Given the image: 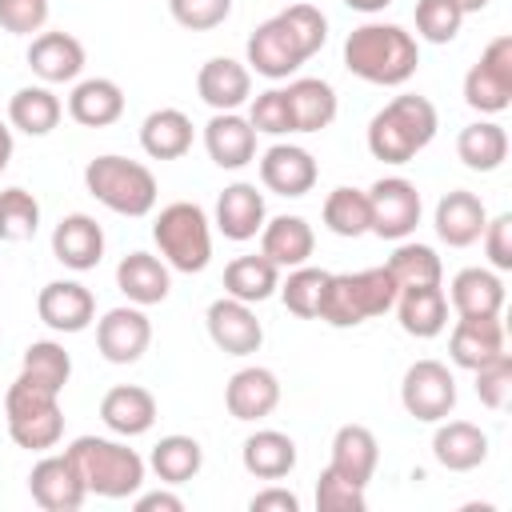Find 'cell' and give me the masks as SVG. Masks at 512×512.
<instances>
[{
  "label": "cell",
  "instance_id": "ee69618b",
  "mask_svg": "<svg viewBox=\"0 0 512 512\" xmlns=\"http://www.w3.org/2000/svg\"><path fill=\"white\" fill-rule=\"evenodd\" d=\"M40 228V204L32 192L24 188H4L0 192V240L8 244H20V240H32Z\"/></svg>",
  "mask_w": 512,
  "mask_h": 512
},
{
  "label": "cell",
  "instance_id": "4fadbf2b",
  "mask_svg": "<svg viewBox=\"0 0 512 512\" xmlns=\"http://www.w3.org/2000/svg\"><path fill=\"white\" fill-rule=\"evenodd\" d=\"M204 324H208L212 344H216L224 356H252V352H260V344H264V324L256 320L252 304H244V300H236V296L212 300L208 312H204Z\"/></svg>",
  "mask_w": 512,
  "mask_h": 512
},
{
  "label": "cell",
  "instance_id": "f907efd6",
  "mask_svg": "<svg viewBox=\"0 0 512 512\" xmlns=\"http://www.w3.org/2000/svg\"><path fill=\"white\" fill-rule=\"evenodd\" d=\"M280 20L292 28V36L304 44V52L308 56H316L320 48H324V40H328V16L316 8V4H288L284 12H280Z\"/></svg>",
  "mask_w": 512,
  "mask_h": 512
},
{
  "label": "cell",
  "instance_id": "cb8c5ba5",
  "mask_svg": "<svg viewBox=\"0 0 512 512\" xmlns=\"http://www.w3.org/2000/svg\"><path fill=\"white\" fill-rule=\"evenodd\" d=\"M264 220H268V208H264V192H256V184L236 180L216 196V228L228 240L244 244V240L260 236Z\"/></svg>",
  "mask_w": 512,
  "mask_h": 512
},
{
  "label": "cell",
  "instance_id": "7402d4cb",
  "mask_svg": "<svg viewBox=\"0 0 512 512\" xmlns=\"http://www.w3.org/2000/svg\"><path fill=\"white\" fill-rule=\"evenodd\" d=\"M52 256L72 272L96 268L104 260V228L88 212H68L52 228Z\"/></svg>",
  "mask_w": 512,
  "mask_h": 512
},
{
  "label": "cell",
  "instance_id": "3957f363",
  "mask_svg": "<svg viewBox=\"0 0 512 512\" xmlns=\"http://www.w3.org/2000/svg\"><path fill=\"white\" fill-rule=\"evenodd\" d=\"M68 460L76 464L88 496H104V500H128L144 488V456L120 440L108 436H76L68 448Z\"/></svg>",
  "mask_w": 512,
  "mask_h": 512
},
{
  "label": "cell",
  "instance_id": "44dd1931",
  "mask_svg": "<svg viewBox=\"0 0 512 512\" xmlns=\"http://www.w3.org/2000/svg\"><path fill=\"white\" fill-rule=\"evenodd\" d=\"M204 148L216 168L236 172L256 160V128L240 112H212V120L204 124Z\"/></svg>",
  "mask_w": 512,
  "mask_h": 512
},
{
  "label": "cell",
  "instance_id": "7a4b0ae2",
  "mask_svg": "<svg viewBox=\"0 0 512 512\" xmlns=\"http://www.w3.org/2000/svg\"><path fill=\"white\" fill-rule=\"evenodd\" d=\"M436 128L440 116L428 96H396L368 120V152L384 164H408L432 144Z\"/></svg>",
  "mask_w": 512,
  "mask_h": 512
},
{
  "label": "cell",
  "instance_id": "ab89813d",
  "mask_svg": "<svg viewBox=\"0 0 512 512\" xmlns=\"http://www.w3.org/2000/svg\"><path fill=\"white\" fill-rule=\"evenodd\" d=\"M320 216H324V228L332 232V236H344V240H356V236H364L368 228H372V208H368V192H360V188H332L328 196H324V208H320Z\"/></svg>",
  "mask_w": 512,
  "mask_h": 512
},
{
  "label": "cell",
  "instance_id": "7bdbcfd3",
  "mask_svg": "<svg viewBox=\"0 0 512 512\" xmlns=\"http://www.w3.org/2000/svg\"><path fill=\"white\" fill-rule=\"evenodd\" d=\"M20 372L32 376V380H40V384H48L52 392H64V384H68V376H72V356H68L64 344H56V340H32V344L24 348Z\"/></svg>",
  "mask_w": 512,
  "mask_h": 512
},
{
  "label": "cell",
  "instance_id": "681fc988",
  "mask_svg": "<svg viewBox=\"0 0 512 512\" xmlns=\"http://www.w3.org/2000/svg\"><path fill=\"white\" fill-rule=\"evenodd\" d=\"M168 12L188 32H212L232 16V0H168Z\"/></svg>",
  "mask_w": 512,
  "mask_h": 512
},
{
  "label": "cell",
  "instance_id": "7dc6e473",
  "mask_svg": "<svg viewBox=\"0 0 512 512\" xmlns=\"http://www.w3.org/2000/svg\"><path fill=\"white\" fill-rule=\"evenodd\" d=\"M472 372H476V396H480V404L492 408V412H504L508 400H512V356L500 352V356L484 360Z\"/></svg>",
  "mask_w": 512,
  "mask_h": 512
},
{
  "label": "cell",
  "instance_id": "d4e9b609",
  "mask_svg": "<svg viewBox=\"0 0 512 512\" xmlns=\"http://www.w3.org/2000/svg\"><path fill=\"white\" fill-rule=\"evenodd\" d=\"M100 420L108 432H116L124 440L144 436L156 424V396L140 384H116L100 400Z\"/></svg>",
  "mask_w": 512,
  "mask_h": 512
},
{
  "label": "cell",
  "instance_id": "8d00e7d4",
  "mask_svg": "<svg viewBox=\"0 0 512 512\" xmlns=\"http://www.w3.org/2000/svg\"><path fill=\"white\" fill-rule=\"evenodd\" d=\"M276 288H280V268L264 252L236 256L224 268V296H236L244 304H264L268 296H276Z\"/></svg>",
  "mask_w": 512,
  "mask_h": 512
},
{
  "label": "cell",
  "instance_id": "9c48e42d",
  "mask_svg": "<svg viewBox=\"0 0 512 512\" xmlns=\"http://www.w3.org/2000/svg\"><path fill=\"white\" fill-rule=\"evenodd\" d=\"M400 404L412 420L436 424L456 408V376L440 360H416L400 380Z\"/></svg>",
  "mask_w": 512,
  "mask_h": 512
},
{
  "label": "cell",
  "instance_id": "603a6c76",
  "mask_svg": "<svg viewBox=\"0 0 512 512\" xmlns=\"http://www.w3.org/2000/svg\"><path fill=\"white\" fill-rule=\"evenodd\" d=\"M432 456L448 472H472L488 460V436L472 420H436L432 432Z\"/></svg>",
  "mask_w": 512,
  "mask_h": 512
},
{
  "label": "cell",
  "instance_id": "5bb4252c",
  "mask_svg": "<svg viewBox=\"0 0 512 512\" xmlns=\"http://www.w3.org/2000/svg\"><path fill=\"white\" fill-rule=\"evenodd\" d=\"M28 492L44 512H76L88 500V488L76 472V464L64 456H40L28 472Z\"/></svg>",
  "mask_w": 512,
  "mask_h": 512
},
{
  "label": "cell",
  "instance_id": "680465c9",
  "mask_svg": "<svg viewBox=\"0 0 512 512\" xmlns=\"http://www.w3.org/2000/svg\"><path fill=\"white\" fill-rule=\"evenodd\" d=\"M452 4H456V8L464 12V16H472V12H484V8L492 4V0H452Z\"/></svg>",
  "mask_w": 512,
  "mask_h": 512
},
{
  "label": "cell",
  "instance_id": "5b68a950",
  "mask_svg": "<svg viewBox=\"0 0 512 512\" xmlns=\"http://www.w3.org/2000/svg\"><path fill=\"white\" fill-rule=\"evenodd\" d=\"M4 424L12 444L28 448V452H48L60 444L64 436V408H60V392H52L48 384L32 380V376H16L4 392Z\"/></svg>",
  "mask_w": 512,
  "mask_h": 512
},
{
  "label": "cell",
  "instance_id": "f5cc1de1",
  "mask_svg": "<svg viewBox=\"0 0 512 512\" xmlns=\"http://www.w3.org/2000/svg\"><path fill=\"white\" fill-rule=\"evenodd\" d=\"M480 240H484V256H488V264H492L496 272H508V268H512V212L492 216V220L484 224Z\"/></svg>",
  "mask_w": 512,
  "mask_h": 512
},
{
  "label": "cell",
  "instance_id": "11a10c76",
  "mask_svg": "<svg viewBox=\"0 0 512 512\" xmlns=\"http://www.w3.org/2000/svg\"><path fill=\"white\" fill-rule=\"evenodd\" d=\"M136 512H184V500L168 488L156 492H136Z\"/></svg>",
  "mask_w": 512,
  "mask_h": 512
},
{
  "label": "cell",
  "instance_id": "f546056e",
  "mask_svg": "<svg viewBox=\"0 0 512 512\" xmlns=\"http://www.w3.org/2000/svg\"><path fill=\"white\" fill-rule=\"evenodd\" d=\"M316 248V232L304 216H272L260 228V252L276 264V268H300L308 264Z\"/></svg>",
  "mask_w": 512,
  "mask_h": 512
},
{
  "label": "cell",
  "instance_id": "bcb514c9",
  "mask_svg": "<svg viewBox=\"0 0 512 512\" xmlns=\"http://www.w3.org/2000/svg\"><path fill=\"white\" fill-rule=\"evenodd\" d=\"M464 24V12L452 0H416V32L428 44H452Z\"/></svg>",
  "mask_w": 512,
  "mask_h": 512
},
{
  "label": "cell",
  "instance_id": "f1b7e54d",
  "mask_svg": "<svg viewBox=\"0 0 512 512\" xmlns=\"http://www.w3.org/2000/svg\"><path fill=\"white\" fill-rule=\"evenodd\" d=\"M68 116L84 128H108L124 116V88L108 76L76 80V88L68 92Z\"/></svg>",
  "mask_w": 512,
  "mask_h": 512
},
{
  "label": "cell",
  "instance_id": "ba28073f",
  "mask_svg": "<svg viewBox=\"0 0 512 512\" xmlns=\"http://www.w3.org/2000/svg\"><path fill=\"white\" fill-rule=\"evenodd\" d=\"M464 104L484 116H500L512 104V36L500 32L484 44L480 60L464 76Z\"/></svg>",
  "mask_w": 512,
  "mask_h": 512
},
{
  "label": "cell",
  "instance_id": "ac0fdd59",
  "mask_svg": "<svg viewBox=\"0 0 512 512\" xmlns=\"http://www.w3.org/2000/svg\"><path fill=\"white\" fill-rule=\"evenodd\" d=\"M196 92L212 112H236L252 100V72L232 56H212L196 72Z\"/></svg>",
  "mask_w": 512,
  "mask_h": 512
},
{
  "label": "cell",
  "instance_id": "60d3db41",
  "mask_svg": "<svg viewBox=\"0 0 512 512\" xmlns=\"http://www.w3.org/2000/svg\"><path fill=\"white\" fill-rule=\"evenodd\" d=\"M396 280V288H420V284H440L444 264L436 256V248L420 244V240H396V252L384 264Z\"/></svg>",
  "mask_w": 512,
  "mask_h": 512
},
{
  "label": "cell",
  "instance_id": "9f6ffc18",
  "mask_svg": "<svg viewBox=\"0 0 512 512\" xmlns=\"http://www.w3.org/2000/svg\"><path fill=\"white\" fill-rule=\"evenodd\" d=\"M8 160H12V124L0 120V172L8 168Z\"/></svg>",
  "mask_w": 512,
  "mask_h": 512
},
{
  "label": "cell",
  "instance_id": "30bf717a",
  "mask_svg": "<svg viewBox=\"0 0 512 512\" xmlns=\"http://www.w3.org/2000/svg\"><path fill=\"white\" fill-rule=\"evenodd\" d=\"M368 208H372V236L380 240H408L420 224V192L404 176H380L368 188Z\"/></svg>",
  "mask_w": 512,
  "mask_h": 512
},
{
  "label": "cell",
  "instance_id": "9a60e30c",
  "mask_svg": "<svg viewBox=\"0 0 512 512\" xmlns=\"http://www.w3.org/2000/svg\"><path fill=\"white\" fill-rule=\"evenodd\" d=\"M36 316L52 332L72 336V332H84L96 320V296L80 280H52L36 296Z\"/></svg>",
  "mask_w": 512,
  "mask_h": 512
},
{
  "label": "cell",
  "instance_id": "f35d334b",
  "mask_svg": "<svg viewBox=\"0 0 512 512\" xmlns=\"http://www.w3.org/2000/svg\"><path fill=\"white\" fill-rule=\"evenodd\" d=\"M456 156L464 160V168L472 172H496L508 160V132L496 120H476L468 128H460L456 136Z\"/></svg>",
  "mask_w": 512,
  "mask_h": 512
},
{
  "label": "cell",
  "instance_id": "4dcf8cb0",
  "mask_svg": "<svg viewBox=\"0 0 512 512\" xmlns=\"http://www.w3.org/2000/svg\"><path fill=\"white\" fill-rule=\"evenodd\" d=\"M288 96V108H292V128L296 132H324L336 112H340V100H336V88L320 76H300L284 88Z\"/></svg>",
  "mask_w": 512,
  "mask_h": 512
},
{
  "label": "cell",
  "instance_id": "2e32d148",
  "mask_svg": "<svg viewBox=\"0 0 512 512\" xmlns=\"http://www.w3.org/2000/svg\"><path fill=\"white\" fill-rule=\"evenodd\" d=\"M28 68L32 76H40L48 88L52 84H72L84 72V44L72 32H36L28 44Z\"/></svg>",
  "mask_w": 512,
  "mask_h": 512
},
{
  "label": "cell",
  "instance_id": "816d5d0a",
  "mask_svg": "<svg viewBox=\"0 0 512 512\" xmlns=\"http://www.w3.org/2000/svg\"><path fill=\"white\" fill-rule=\"evenodd\" d=\"M48 12V0H0V28L12 36H32L44 32Z\"/></svg>",
  "mask_w": 512,
  "mask_h": 512
},
{
  "label": "cell",
  "instance_id": "e0dca14e",
  "mask_svg": "<svg viewBox=\"0 0 512 512\" xmlns=\"http://www.w3.org/2000/svg\"><path fill=\"white\" fill-rule=\"evenodd\" d=\"M316 160L308 148L300 144H272L264 156H260V184L276 196H308L316 188Z\"/></svg>",
  "mask_w": 512,
  "mask_h": 512
},
{
  "label": "cell",
  "instance_id": "4316f807",
  "mask_svg": "<svg viewBox=\"0 0 512 512\" xmlns=\"http://www.w3.org/2000/svg\"><path fill=\"white\" fill-rule=\"evenodd\" d=\"M504 352V324L500 316H460L448 336V356L456 368H480L484 360Z\"/></svg>",
  "mask_w": 512,
  "mask_h": 512
},
{
  "label": "cell",
  "instance_id": "6f0895ef",
  "mask_svg": "<svg viewBox=\"0 0 512 512\" xmlns=\"http://www.w3.org/2000/svg\"><path fill=\"white\" fill-rule=\"evenodd\" d=\"M352 12H364V16H372V12H384L392 0H344Z\"/></svg>",
  "mask_w": 512,
  "mask_h": 512
},
{
  "label": "cell",
  "instance_id": "8fae6325",
  "mask_svg": "<svg viewBox=\"0 0 512 512\" xmlns=\"http://www.w3.org/2000/svg\"><path fill=\"white\" fill-rule=\"evenodd\" d=\"M248 72L264 76V80H288L296 76L312 56L304 52V44L292 36V28L280 20V12L264 24H256V32L248 36Z\"/></svg>",
  "mask_w": 512,
  "mask_h": 512
},
{
  "label": "cell",
  "instance_id": "f6af8a7d",
  "mask_svg": "<svg viewBox=\"0 0 512 512\" xmlns=\"http://www.w3.org/2000/svg\"><path fill=\"white\" fill-rule=\"evenodd\" d=\"M316 508L320 512H364L368 508V496H364V484L340 476L332 464L320 472L316 480Z\"/></svg>",
  "mask_w": 512,
  "mask_h": 512
},
{
  "label": "cell",
  "instance_id": "52a82bcc",
  "mask_svg": "<svg viewBox=\"0 0 512 512\" xmlns=\"http://www.w3.org/2000/svg\"><path fill=\"white\" fill-rule=\"evenodd\" d=\"M152 240L160 248V260L176 272H204L212 260V220L192 200H172L152 220Z\"/></svg>",
  "mask_w": 512,
  "mask_h": 512
},
{
  "label": "cell",
  "instance_id": "d590c367",
  "mask_svg": "<svg viewBox=\"0 0 512 512\" xmlns=\"http://www.w3.org/2000/svg\"><path fill=\"white\" fill-rule=\"evenodd\" d=\"M140 148L152 160H180L192 148V120L180 108H156L140 124Z\"/></svg>",
  "mask_w": 512,
  "mask_h": 512
},
{
  "label": "cell",
  "instance_id": "484cf974",
  "mask_svg": "<svg viewBox=\"0 0 512 512\" xmlns=\"http://www.w3.org/2000/svg\"><path fill=\"white\" fill-rule=\"evenodd\" d=\"M116 288L128 296V304H140V308H152V304H164L168 292H172V272L160 256L152 252H128L120 264H116Z\"/></svg>",
  "mask_w": 512,
  "mask_h": 512
},
{
  "label": "cell",
  "instance_id": "d6986e66",
  "mask_svg": "<svg viewBox=\"0 0 512 512\" xmlns=\"http://www.w3.org/2000/svg\"><path fill=\"white\" fill-rule=\"evenodd\" d=\"M280 404V380L272 368L248 364L240 372H232L228 388H224V408L232 420H264L272 416Z\"/></svg>",
  "mask_w": 512,
  "mask_h": 512
},
{
  "label": "cell",
  "instance_id": "836d02e7",
  "mask_svg": "<svg viewBox=\"0 0 512 512\" xmlns=\"http://www.w3.org/2000/svg\"><path fill=\"white\" fill-rule=\"evenodd\" d=\"M328 464L340 476H348V480H356V484L368 488V480H372V472L380 464V444H376L372 428H364V424H340L336 436H332V460Z\"/></svg>",
  "mask_w": 512,
  "mask_h": 512
},
{
  "label": "cell",
  "instance_id": "8992f818",
  "mask_svg": "<svg viewBox=\"0 0 512 512\" xmlns=\"http://www.w3.org/2000/svg\"><path fill=\"white\" fill-rule=\"evenodd\" d=\"M84 188L88 196H96L108 212L116 216H148L156 208V176L148 164L140 160H128V156H116V152H104L96 160H88L84 168Z\"/></svg>",
  "mask_w": 512,
  "mask_h": 512
},
{
  "label": "cell",
  "instance_id": "e575fe53",
  "mask_svg": "<svg viewBox=\"0 0 512 512\" xmlns=\"http://www.w3.org/2000/svg\"><path fill=\"white\" fill-rule=\"evenodd\" d=\"M60 116H64V104L48 84L16 88L8 100V124L24 136H48L60 124Z\"/></svg>",
  "mask_w": 512,
  "mask_h": 512
},
{
  "label": "cell",
  "instance_id": "d6a6232c",
  "mask_svg": "<svg viewBox=\"0 0 512 512\" xmlns=\"http://www.w3.org/2000/svg\"><path fill=\"white\" fill-rule=\"evenodd\" d=\"M240 464L248 476L256 480H284L292 468H296V440L288 432H276V428H260L244 440L240 448Z\"/></svg>",
  "mask_w": 512,
  "mask_h": 512
},
{
  "label": "cell",
  "instance_id": "1f68e13d",
  "mask_svg": "<svg viewBox=\"0 0 512 512\" xmlns=\"http://www.w3.org/2000/svg\"><path fill=\"white\" fill-rule=\"evenodd\" d=\"M448 300L456 316H500L504 312V280L492 268H460L448 284Z\"/></svg>",
  "mask_w": 512,
  "mask_h": 512
},
{
  "label": "cell",
  "instance_id": "ffe728a7",
  "mask_svg": "<svg viewBox=\"0 0 512 512\" xmlns=\"http://www.w3.org/2000/svg\"><path fill=\"white\" fill-rule=\"evenodd\" d=\"M432 224H436V236H440L448 248H472V244L480 240L484 224H488V208H484V200H480L476 192L452 188V192L440 196Z\"/></svg>",
  "mask_w": 512,
  "mask_h": 512
},
{
  "label": "cell",
  "instance_id": "7c38bea8",
  "mask_svg": "<svg viewBox=\"0 0 512 512\" xmlns=\"http://www.w3.org/2000/svg\"><path fill=\"white\" fill-rule=\"evenodd\" d=\"M152 344V320L144 316L140 304L108 308L96 320V348L108 364H136Z\"/></svg>",
  "mask_w": 512,
  "mask_h": 512
},
{
  "label": "cell",
  "instance_id": "74e56055",
  "mask_svg": "<svg viewBox=\"0 0 512 512\" xmlns=\"http://www.w3.org/2000/svg\"><path fill=\"white\" fill-rule=\"evenodd\" d=\"M148 468L160 476V484H188L200 476L204 468V448L196 436H184V432H172V436H160L152 456H148Z\"/></svg>",
  "mask_w": 512,
  "mask_h": 512
},
{
  "label": "cell",
  "instance_id": "db71d44e",
  "mask_svg": "<svg viewBox=\"0 0 512 512\" xmlns=\"http://www.w3.org/2000/svg\"><path fill=\"white\" fill-rule=\"evenodd\" d=\"M248 508H252V512H300V496L288 492V488H280V484H272V488L256 492V496L248 500Z\"/></svg>",
  "mask_w": 512,
  "mask_h": 512
},
{
  "label": "cell",
  "instance_id": "277c9868",
  "mask_svg": "<svg viewBox=\"0 0 512 512\" xmlns=\"http://www.w3.org/2000/svg\"><path fill=\"white\" fill-rule=\"evenodd\" d=\"M396 292L400 288H396V280L384 264L380 268H360V272H336L324 284L316 316L328 328H356L372 316H384L396 304Z\"/></svg>",
  "mask_w": 512,
  "mask_h": 512
},
{
  "label": "cell",
  "instance_id": "83f0119b",
  "mask_svg": "<svg viewBox=\"0 0 512 512\" xmlns=\"http://www.w3.org/2000/svg\"><path fill=\"white\" fill-rule=\"evenodd\" d=\"M396 320L408 336L432 340L448 328V296L440 284H420V288H400L396 292Z\"/></svg>",
  "mask_w": 512,
  "mask_h": 512
},
{
  "label": "cell",
  "instance_id": "b9f144b4",
  "mask_svg": "<svg viewBox=\"0 0 512 512\" xmlns=\"http://www.w3.org/2000/svg\"><path fill=\"white\" fill-rule=\"evenodd\" d=\"M332 272L324 268H312V264H300V268H288V280L276 288L284 308L300 320H312L320 312V296H324V284H328Z\"/></svg>",
  "mask_w": 512,
  "mask_h": 512
},
{
  "label": "cell",
  "instance_id": "c3c4849f",
  "mask_svg": "<svg viewBox=\"0 0 512 512\" xmlns=\"http://www.w3.org/2000/svg\"><path fill=\"white\" fill-rule=\"evenodd\" d=\"M248 124H252L256 132H264V136H288V132H296V128H292V108H288L284 88H268V92L252 96V104H248Z\"/></svg>",
  "mask_w": 512,
  "mask_h": 512
},
{
  "label": "cell",
  "instance_id": "6da1fadb",
  "mask_svg": "<svg viewBox=\"0 0 512 512\" xmlns=\"http://www.w3.org/2000/svg\"><path fill=\"white\" fill-rule=\"evenodd\" d=\"M344 68L364 84L400 88L420 68V44L400 24L368 20V24L352 28L344 40Z\"/></svg>",
  "mask_w": 512,
  "mask_h": 512
}]
</instances>
